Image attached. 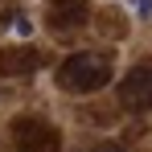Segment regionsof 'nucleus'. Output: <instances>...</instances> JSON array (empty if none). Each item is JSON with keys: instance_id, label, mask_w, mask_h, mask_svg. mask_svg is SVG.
Here are the masks:
<instances>
[{"instance_id": "f257e3e1", "label": "nucleus", "mask_w": 152, "mask_h": 152, "mask_svg": "<svg viewBox=\"0 0 152 152\" xmlns=\"http://www.w3.org/2000/svg\"><path fill=\"white\" fill-rule=\"evenodd\" d=\"M111 82V58L103 53H70L58 66V86L70 95H91Z\"/></svg>"}, {"instance_id": "f03ea898", "label": "nucleus", "mask_w": 152, "mask_h": 152, "mask_svg": "<svg viewBox=\"0 0 152 152\" xmlns=\"http://www.w3.org/2000/svg\"><path fill=\"white\" fill-rule=\"evenodd\" d=\"M12 140H17L21 152H58V132L41 119H33V115L12 124Z\"/></svg>"}, {"instance_id": "7ed1b4c3", "label": "nucleus", "mask_w": 152, "mask_h": 152, "mask_svg": "<svg viewBox=\"0 0 152 152\" xmlns=\"http://www.w3.org/2000/svg\"><path fill=\"white\" fill-rule=\"evenodd\" d=\"M119 103L127 111H152V66L127 70V78L119 82Z\"/></svg>"}, {"instance_id": "20e7f679", "label": "nucleus", "mask_w": 152, "mask_h": 152, "mask_svg": "<svg viewBox=\"0 0 152 152\" xmlns=\"http://www.w3.org/2000/svg\"><path fill=\"white\" fill-rule=\"evenodd\" d=\"M86 17H91L86 0H50V25L53 29H78V25H86Z\"/></svg>"}, {"instance_id": "39448f33", "label": "nucleus", "mask_w": 152, "mask_h": 152, "mask_svg": "<svg viewBox=\"0 0 152 152\" xmlns=\"http://www.w3.org/2000/svg\"><path fill=\"white\" fill-rule=\"evenodd\" d=\"M0 70H4V74H29V70H37V53L33 50L4 53V58H0Z\"/></svg>"}, {"instance_id": "423d86ee", "label": "nucleus", "mask_w": 152, "mask_h": 152, "mask_svg": "<svg viewBox=\"0 0 152 152\" xmlns=\"http://www.w3.org/2000/svg\"><path fill=\"white\" fill-rule=\"evenodd\" d=\"M12 33H17V37H33V21L17 12V17H12Z\"/></svg>"}, {"instance_id": "0eeeda50", "label": "nucleus", "mask_w": 152, "mask_h": 152, "mask_svg": "<svg viewBox=\"0 0 152 152\" xmlns=\"http://www.w3.org/2000/svg\"><path fill=\"white\" fill-rule=\"evenodd\" d=\"M127 8L136 17H152V0H127Z\"/></svg>"}, {"instance_id": "6e6552de", "label": "nucleus", "mask_w": 152, "mask_h": 152, "mask_svg": "<svg viewBox=\"0 0 152 152\" xmlns=\"http://www.w3.org/2000/svg\"><path fill=\"white\" fill-rule=\"evenodd\" d=\"M91 152H124V148H119L115 140H103V144H95V148H91Z\"/></svg>"}]
</instances>
